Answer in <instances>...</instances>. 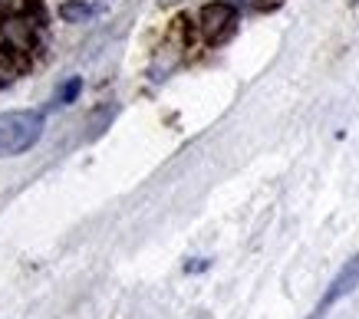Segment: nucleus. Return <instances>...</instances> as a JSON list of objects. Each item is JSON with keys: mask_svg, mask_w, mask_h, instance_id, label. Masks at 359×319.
I'll return each instance as SVG.
<instances>
[{"mask_svg": "<svg viewBox=\"0 0 359 319\" xmlns=\"http://www.w3.org/2000/svg\"><path fill=\"white\" fill-rule=\"evenodd\" d=\"M46 132L43 109H11L0 115V158H17L30 152Z\"/></svg>", "mask_w": 359, "mask_h": 319, "instance_id": "obj_1", "label": "nucleus"}, {"mask_svg": "<svg viewBox=\"0 0 359 319\" xmlns=\"http://www.w3.org/2000/svg\"><path fill=\"white\" fill-rule=\"evenodd\" d=\"M238 20H241V10L228 0H211L198 10V34L205 36V43L218 46L224 40L234 36L238 30Z\"/></svg>", "mask_w": 359, "mask_h": 319, "instance_id": "obj_2", "label": "nucleus"}, {"mask_svg": "<svg viewBox=\"0 0 359 319\" xmlns=\"http://www.w3.org/2000/svg\"><path fill=\"white\" fill-rule=\"evenodd\" d=\"M356 286H359V250L353 253V257H349L346 264L339 267V274L333 276V280H330L327 293L320 297V303H316L313 313H310L306 319H327L330 309L337 306V303H343V299H346L349 293L356 290Z\"/></svg>", "mask_w": 359, "mask_h": 319, "instance_id": "obj_3", "label": "nucleus"}, {"mask_svg": "<svg viewBox=\"0 0 359 319\" xmlns=\"http://www.w3.org/2000/svg\"><path fill=\"white\" fill-rule=\"evenodd\" d=\"M102 10L93 0H63L60 3V20L63 23H89L96 13Z\"/></svg>", "mask_w": 359, "mask_h": 319, "instance_id": "obj_4", "label": "nucleus"}, {"mask_svg": "<svg viewBox=\"0 0 359 319\" xmlns=\"http://www.w3.org/2000/svg\"><path fill=\"white\" fill-rule=\"evenodd\" d=\"M79 96H83V76H69L66 83H60V86H56L53 102H56V106H73Z\"/></svg>", "mask_w": 359, "mask_h": 319, "instance_id": "obj_5", "label": "nucleus"}, {"mask_svg": "<svg viewBox=\"0 0 359 319\" xmlns=\"http://www.w3.org/2000/svg\"><path fill=\"white\" fill-rule=\"evenodd\" d=\"M208 267H211V260H208V257H198V260H188L185 264V274H205Z\"/></svg>", "mask_w": 359, "mask_h": 319, "instance_id": "obj_6", "label": "nucleus"}, {"mask_svg": "<svg viewBox=\"0 0 359 319\" xmlns=\"http://www.w3.org/2000/svg\"><path fill=\"white\" fill-rule=\"evenodd\" d=\"M353 7H359V0H353Z\"/></svg>", "mask_w": 359, "mask_h": 319, "instance_id": "obj_7", "label": "nucleus"}]
</instances>
